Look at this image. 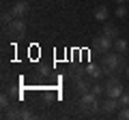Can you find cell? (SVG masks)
Returning a JSON list of instances; mask_svg holds the SVG:
<instances>
[{
    "label": "cell",
    "mask_w": 129,
    "mask_h": 120,
    "mask_svg": "<svg viewBox=\"0 0 129 120\" xmlns=\"http://www.w3.org/2000/svg\"><path fill=\"white\" fill-rule=\"evenodd\" d=\"M106 94L112 97V99H118L120 94H123V84H120V79H118V73H114V75L108 77V82H106Z\"/></svg>",
    "instance_id": "obj_3"
},
{
    "label": "cell",
    "mask_w": 129,
    "mask_h": 120,
    "mask_svg": "<svg viewBox=\"0 0 129 120\" xmlns=\"http://www.w3.org/2000/svg\"><path fill=\"white\" fill-rule=\"evenodd\" d=\"M116 2H118V5H125V2H127V0H116Z\"/></svg>",
    "instance_id": "obj_23"
},
{
    "label": "cell",
    "mask_w": 129,
    "mask_h": 120,
    "mask_svg": "<svg viewBox=\"0 0 129 120\" xmlns=\"http://www.w3.org/2000/svg\"><path fill=\"white\" fill-rule=\"evenodd\" d=\"M123 56L125 54H118L116 49H114V54H103V58H101L103 73H106V75H114V73H118V71L127 69V62H125Z\"/></svg>",
    "instance_id": "obj_1"
},
{
    "label": "cell",
    "mask_w": 129,
    "mask_h": 120,
    "mask_svg": "<svg viewBox=\"0 0 129 120\" xmlns=\"http://www.w3.org/2000/svg\"><path fill=\"white\" fill-rule=\"evenodd\" d=\"M125 75H127V79H129V65H127V69H125Z\"/></svg>",
    "instance_id": "obj_22"
},
{
    "label": "cell",
    "mask_w": 129,
    "mask_h": 120,
    "mask_svg": "<svg viewBox=\"0 0 129 120\" xmlns=\"http://www.w3.org/2000/svg\"><path fill=\"white\" fill-rule=\"evenodd\" d=\"M11 19H13V13H2V24H5V26L11 22Z\"/></svg>",
    "instance_id": "obj_21"
},
{
    "label": "cell",
    "mask_w": 129,
    "mask_h": 120,
    "mask_svg": "<svg viewBox=\"0 0 129 120\" xmlns=\"http://www.w3.org/2000/svg\"><path fill=\"white\" fill-rule=\"evenodd\" d=\"M114 49L118 51V54H127V49H129V43L125 41V39H114Z\"/></svg>",
    "instance_id": "obj_12"
},
{
    "label": "cell",
    "mask_w": 129,
    "mask_h": 120,
    "mask_svg": "<svg viewBox=\"0 0 129 120\" xmlns=\"http://www.w3.org/2000/svg\"><path fill=\"white\" fill-rule=\"evenodd\" d=\"M90 92H95L97 97L106 94V84H92V86H90Z\"/></svg>",
    "instance_id": "obj_14"
},
{
    "label": "cell",
    "mask_w": 129,
    "mask_h": 120,
    "mask_svg": "<svg viewBox=\"0 0 129 120\" xmlns=\"http://www.w3.org/2000/svg\"><path fill=\"white\" fill-rule=\"evenodd\" d=\"M86 71H82V69H78V71H73V73H71V77H73L75 79V82H80V79H84V77H86Z\"/></svg>",
    "instance_id": "obj_15"
},
{
    "label": "cell",
    "mask_w": 129,
    "mask_h": 120,
    "mask_svg": "<svg viewBox=\"0 0 129 120\" xmlns=\"http://www.w3.org/2000/svg\"><path fill=\"white\" fill-rule=\"evenodd\" d=\"M118 103H120V107H129V92H123L118 97Z\"/></svg>",
    "instance_id": "obj_16"
},
{
    "label": "cell",
    "mask_w": 129,
    "mask_h": 120,
    "mask_svg": "<svg viewBox=\"0 0 129 120\" xmlns=\"http://www.w3.org/2000/svg\"><path fill=\"white\" fill-rule=\"evenodd\" d=\"M86 73H88V77H92V79H99L101 75H106L103 69H101V65H99V67H97V65H88L86 67Z\"/></svg>",
    "instance_id": "obj_9"
},
{
    "label": "cell",
    "mask_w": 129,
    "mask_h": 120,
    "mask_svg": "<svg viewBox=\"0 0 129 120\" xmlns=\"http://www.w3.org/2000/svg\"><path fill=\"white\" fill-rule=\"evenodd\" d=\"M103 34L114 41V39H118V28H116L114 24H106V26H103Z\"/></svg>",
    "instance_id": "obj_10"
},
{
    "label": "cell",
    "mask_w": 129,
    "mask_h": 120,
    "mask_svg": "<svg viewBox=\"0 0 129 120\" xmlns=\"http://www.w3.org/2000/svg\"><path fill=\"white\" fill-rule=\"evenodd\" d=\"M19 114H22V109H17V105H9V107L5 109V118H9V120L19 118Z\"/></svg>",
    "instance_id": "obj_11"
},
{
    "label": "cell",
    "mask_w": 129,
    "mask_h": 120,
    "mask_svg": "<svg viewBox=\"0 0 129 120\" xmlns=\"http://www.w3.org/2000/svg\"><path fill=\"white\" fill-rule=\"evenodd\" d=\"M116 107H120V103H118V99H112V97H108L101 103V111H106V114H112Z\"/></svg>",
    "instance_id": "obj_7"
},
{
    "label": "cell",
    "mask_w": 129,
    "mask_h": 120,
    "mask_svg": "<svg viewBox=\"0 0 129 120\" xmlns=\"http://www.w3.org/2000/svg\"><path fill=\"white\" fill-rule=\"evenodd\" d=\"M11 105V101H9V97H7V94H2V97H0V107H2V109H7V107Z\"/></svg>",
    "instance_id": "obj_20"
},
{
    "label": "cell",
    "mask_w": 129,
    "mask_h": 120,
    "mask_svg": "<svg viewBox=\"0 0 129 120\" xmlns=\"http://www.w3.org/2000/svg\"><path fill=\"white\" fill-rule=\"evenodd\" d=\"M92 47H95L97 51H99V54H108V51H110V47H114V41H112L110 37H106V34H99V37L95 39V41H92Z\"/></svg>",
    "instance_id": "obj_5"
},
{
    "label": "cell",
    "mask_w": 129,
    "mask_h": 120,
    "mask_svg": "<svg viewBox=\"0 0 129 120\" xmlns=\"http://www.w3.org/2000/svg\"><path fill=\"white\" fill-rule=\"evenodd\" d=\"M125 15H127V7L118 5V7H116V17H125Z\"/></svg>",
    "instance_id": "obj_18"
},
{
    "label": "cell",
    "mask_w": 129,
    "mask_h": 120,
    "mask_svg": "<svg viewBox=\"0 0 129 120\" xmlns=\"http://www.w3.org/2000/svg\"><path fill=\"white\" fill-rule=\"evenodd\" d=\"M75 88H78V92H80V94L90 92V84H88L86 79H80V82H75Z\"/></svg>",
    "instance_id": "obj_13"
},
{
    "label": "cell",
    "mask_w": 129,
    "mask_h": 120,
    "mask_svg": "<svg viewBox=\"0 0 129 120\" xmlns=\"http://www.w3.org/2000/svg\"><path fill=\"white\" fill-rule=\"evenodd\" d=\"M5 28H7V32H9V37H15V39L26 34V22L24 19H17V17H13Z\"/></svg>",
    "instance_id": "obj_4"
},
{
    "label": "cell",
    "mask_w": 129,
    "mask_h": 120,
    "mask_svg": "<svg viewBox=\"0 0 129 120\" xmlns=\"http://www.w3.org/2000/svg\"><path fill=\"white\" fill-rule=\"evenodd\" d=\"M11 13H13V17L24 19L28 13H30V5H28L26 0H17V2L13 5V9H11Z\"/></svg>",
    "instance_id": "obj_6"
},
{
    "label": "cell",
    "mask_w": 129,
    "mask_h": 120,
    "mask_svg": "<svg viewBox=\"0 0 129 120\" xmlns=\"http://www.w3.org/2000/svg\"><path fill=\"white\" fill-rule=\"evenodd\" d=\"M92 15H95V19H97V22H106V19H108V7H106V5L95 7Z\"/></svg>",
    "instance_id": "obj_8"
},
{
    "label": "cell",
    "mask_w": 129,
    "mask_h": 120,
    "mask_svg": "<svg viewBox=\"0 0 129 120\" xmlns=\"http://www.w3.org/2000/svg\"><path fill=\"white\" fill-rule=\"evenodd\" d=\"M80 107H82V111H97L101 107L99 97H97L95 92H84L82 97H80Z\"/></svg>",
    "instance_id": "obj_2"
},
{
    "label": "cell",
    "mask_w": 129,
    "mask_h": 120,
    "mask_svg": "<svg viewBox=\"0 0 129 120\" xmlns=\"http://www.w3.org/2000/svg\"><path fill=\"white\" fill-rule=\"evenodd\" d=\"M32 116H35V114H32V109H28V107H24V109H22V114H19V118H24V120H30Z\"/></svg>",
    "instance_id": "obj_17"
},
{
    "label": "cell",
    "mask_w": 129,
    "mask_h": 120,
    "mask_svg": "<svg viewBox=\"0 0 129 120\" xmlns=\"http://www.w3.org/2000/svg\"><path fill=\"white\" fill-rule=\"evenodd\" d=\"M118 120H129V107H123L118 111Z\"/></svg>",
    "instance_id": "obj_19"
}]
</instances>
